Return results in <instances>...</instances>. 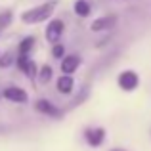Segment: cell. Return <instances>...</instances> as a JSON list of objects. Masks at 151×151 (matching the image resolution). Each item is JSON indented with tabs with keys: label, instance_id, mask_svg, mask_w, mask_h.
Listing matches in <instances>:
<instances>
[{
	"label": "cell",
	"instance_id": "8",
	"mask_svg": "<svg viewBox=\"0 0 151 151\" xmlns=\"http://www.w3.org/2000/svg\"><path fill=\"white\" fill-rule=\"evenodd\" d=\"M35 109H37L38 113L50 115V117H61V111H59L54 103H50L48 100H38L37 103H35Z\"/></svg>",
	"mask_w": 151,
	"mask_h": 151
},
{
	"label": "cell",
	"instance_id": "13",
	"mask_svg": "<svg viewBox=\"0 0 151 151\" xmlns=\"http://www.w3.org/2000/svg\"><path fill=\"white\" fill-rule=\"evenodd\" d=\"M12 19H14V14H12V12H2V14H0V31L10 27Z\"/></svg>",
	"mask_w": 151,
	"mask_h": 151
},
{
	"label": "cell",
	"instance_id": "16",
	"mask_svg": "<svg viewBox=\"0 0 151 151\" xmlns=\"http://www.w3.org/2000/svg\"><path fill=\"white\" fill-rule=\"evenodd\" d=\"M12 61H14L12 54H6L2 59H0V67H8V65H12Z\"/></svg>",
	"mask_w": 151,
	"mask_h": 151
},
{
	"label": "cell",
	"instance_id": "11",
	"mask_svg": "<svg viewBox=\"0 0 151 151\" xmlns=\"http://www.w3.org/2000/svg\"><path fill=\"white\" fill-rule=\"evenodd\" d=\"M90 4L86 2V0H77L75 2V14L81 15V17H86V15H90Z\"/></svg>",
	"mask_w": 151,
	"mask_h": 151
},
{
	"label": "cell",
	"instance_id": "1",
	"mask_svg": "<svg viewBox=\"0 0 151 151\" xmlns=\"http://www.w3.org/2000/svg\"><path fill=\"white\" fill-rule=\"evenodd\" d=\"M55 6H58V2L52 0V2H46V4H40V6L33 8V10H27V12L21 14V21L29 23V25H33V23H42L54 14Z\"/></svg>",
	"mask_w": 151,
	"mask_h": 151
},
{
	"label": "cell",
	"instance_id": "3",
	"mask_svg": "<svg viewBox=\"0 0 151 151\" xmlns=\"http://www.w3.org/2000/svg\"><path fill=\"white\" fill-rule=\"evenodd\" d=\"M138 84H140V77H138L134 71H122V73L119 75V86H121L122 90H126V92L136 90Z\"/></svg>",
	"mask_w": 151,
	"mask_h": 151
},
{
	"label": "cell",
	"instance_id": "14",
	"mask_svg": "<svg viewBox=\"0 0 151 151\" xmlns=\"http://www.w3.org/2000/svg\"><path fill=\"white\" fill-rule=\"evenodd\" d=\"M50 78H52V67L42 65L40 67V73H38V81H40V82H48Z\"/></svg>",
	"mask_w": 151,
	"mask_h": 151
},
{
	"label": "cell",
	"instance_id": "2",
	"mask_svg": "<svg viewBox=\"0 0 151 151\" xmlns=\"http://www.w3.org/2000/svg\"><path fill=\"white\" fill-rule=\"evenodd\" d=\"M63 29H65V23H63L61 19H52L48 23V27H46V31H44L46 40L52 42V44H58L61 35H63Z\"/></svg>",
	"mask_w": 151,
	"mask_h": 151
},
{
	"label": "cell",
	"instance_id": "17",
	"mask_svg": "<svg viewBox=\"0 0 151 151\" xmlns=\"http://www.w3.org/2000/svg\"><path fill=\"white\" fill-rule=\"evenodd\" d=\"M111 151H124V149H121V147H115V149H111Z\"/></svg>",
	"mask_w": 151,
	"mask_h": 151
},
{
	"label": "cell",
	"instance_id": "15",
	"mask_svg": "<svg viewBox=\"0 0 151 151\" xmlns=\"http://www.w3.org/2000/svg\"><path fill=\"white\" fill-rule=\"evenodd\" d=\"M63 54H65V48H63V44H54V48H52V55H54V58H63Z\"/></svg>",
	"mask_w": 151,
	"mask_h": 151
},
{
	"label": "cell",
	"instance_id": "12",
	"mask_svg": "<svg viewBox=\"0 0 151 151\" xmlns=\"http://www.w3.org/2000/svg\"><path fill=\"white\" fill-rule=\"evenodd\" d=\"M35 46V38L33 37H27V38H23V42L19 44V54H23V55H29V50Z\"/></svg>",
	"mask_w": 151,
	"mask_h": 151
},
{
	"label": "cell",
	"instance_id": "9",
	"mask_svg": "<svg viewBox=\"0 0 151 151\" xmlns=\"http://www.w3.org/2000/svg\"><path fill=\"white\" fill-rule=\"evenodd\" d=\"M78 65H81V58H78V55H75V54L65 55L63 61H61V71L65 75H71V73H75V69H77Z\"/></svg>",
	"mask_w": 151,
	"mask_h": 151
},
{
	"label": "cell",
	"instance_id": "6",
	"mask_svg": "<svg viewBox=\"0 0 151 151\" xmlns=\"http://www.w3.org/2000/svg\"><path fill=\"white\" fill-rule=\"evenodd\" d=\"M17 67H19V69H21L29 78L37 77V63H35L33 59L29 58V55L19 54V58H17Z\"/></svg>",
	"mask_w": 151,
	"mask_h": 151
},
{
	"label": "cell",
	"instance_id": "4",
	"mask_svg": "<svg viewBox=\"0 0 151 151\" xmlns=\"http://www.w3.org/2000/svg\"><path fill=\"white\" fill-rule=\"evenodd\" d=\"M2 96L6 98L8 101H14V103H27V100H29L27 92L23 88H17V86H8L2 92Z\"/></svg>",
	"mask_w": 151,
	"mask_h": 151
},
{
	"label": "cell",
	"instance_id": "10",
	"mask_svg": "<svg viewBox=\"0 0 151 151\" xmlns=\"http://www.w3.org/2000/svg\"><path fill=\"white\" fill-rule=\"evenodd\" d=\"M73 78H71V75H61V77L58 78V92L59 94H71L73 92Z\"/></svg>",
	"mask_w": 151,
	"mask_h": 151
},
{
	"label": "cell",
	"instance_id": "5",
	"mask_svg": "<svg viewBox=\"0 0 151 151\" xmlns=\"http://www.w3.org/2000/svg\"><path fill=\"white\" fill-rule=\"evenodd\" d=\"M115 23H117V15H103V17H98L92 21V25H90V29L94 31V33H100V31H109L115 27Z\"/></svg>",
	"mask_w": 151,
	"mask_h": 151
},
{
	"label": "cell",
	"instance_id": "7",
	"mask_svg": "<svg viewBox=\"0 0 151 151\" xmlns=\"http://www.w3.org/2000/svg\"><path fill=\"white\" fill-rule=\"evenodd\" d=\"M84 136H86V142H88V145H92V147H98V145H101L103 140H105V130H103V128H86Z\"/></svg>",
	"mask_w": 151,
	"mask_h": 151
}]
</instances>
